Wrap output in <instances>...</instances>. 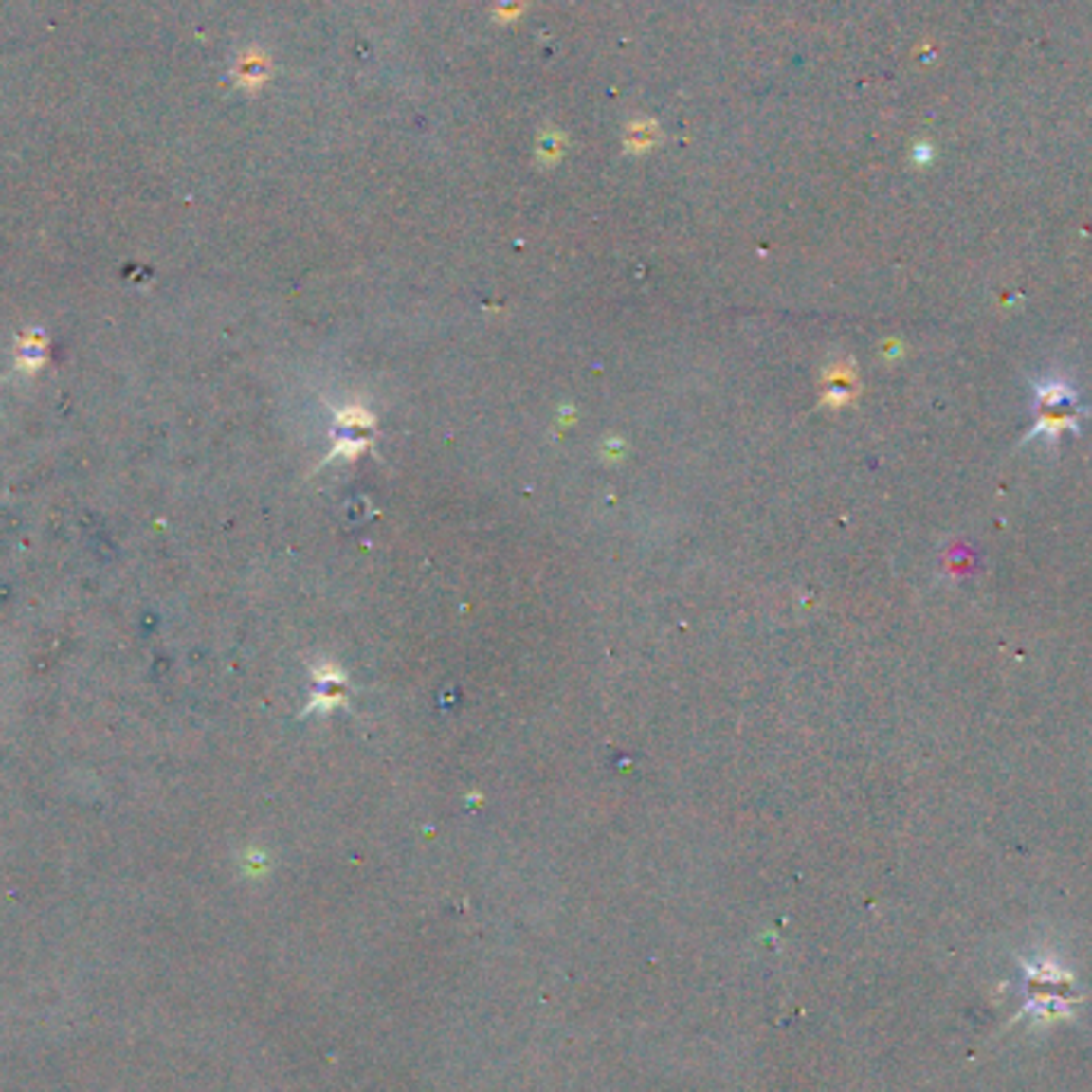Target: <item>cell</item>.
Returning <instances> with one entry per match:
<instances>
[{
  "mask_svg": "<svg viewBox=\"0 0 1092 1092\" xmlns=\"http://www.w3.org/2000/svg\"><path fill=\"white\" fill-rule=\"evenodd\" d=\"M1080 415V403L1077 393L1061 384V380H1051V384L1038 387V400H1035V428H1031L1028 438H1057L1061 431H1067L1077 425Z\"/></svg>",
  "mask_w": 1092,
  "mask_h": 1092,
  "instance_id": "1",
  "label": "cell"
}]
</instances>
